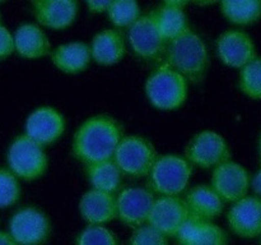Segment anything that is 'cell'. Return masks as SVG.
Returning <instances> with one entry per match:
<instances>
[{"label":"cell","instance_id":"cell-21","mask_svg":"<svg viewBox=\"0 0 261 245\" xmlns=\"http://www.w3.org/2000/svg\"><path fill=\"white\" fill-rule=\"evenodd\" d=\"M54 65L66 74H78L88 68L92 60L89 45L82 41L63 43L51 51Z\"/></svg>","mask_w":261,"mask_h":245},{"label":"cell","instance_id":"cell-28","mask_svg":"<svg viewBox=\"0 0 261 245\" xmlns=\"http://www.w3.org/2000/svg\"><path fill=\"white\" fill-rule=\"evenodd\" d=\"M20 185L9 168L0 167V209L12 207L19 201Z\"/></svg>","mask_w":261,"mask_h":245},{"label":"cell","instance_id":"cell-35","mask_svg":"<svg viewBox=\"0 0 261 245\" xmlns=\"http://www.w3.org/2000/svg\"><path fill=\"white\" fill-rule=\"evenodd\" d=\"M259 155H260V158H261V135H260V140H259Z\"/></svg>","mask_w":261,"mask_h":245},{"label":"cell","instance_id":"cell-19","mask_svg":"<svg viewBox=\"0 0 261 245\" xmlns=\"http://www.w3.org/2000/svg\"><path fill=\"white\" fill-rule=\"evenodd\" d=\"M14 48L22 58L38 59L51 53L47 35L35 23H24L15 30Z\"/></svg>","mask_w":261,"mask_h":245},{"label":"cell","instance_id":"cell-4","mask_svg":"<svg viewBox=\"0 0 261 245\" xmlns=\"http://www.w3.org/2000/svg\"><path fill=\"white\" fill-rule=\"evenodd\" d=\"M145 93L154 107L176 110L188 97V81L181 74L163 64L152 71L145 83Z\"/></svg>","mask_w":261,"mask_h":245},{"label":"cell","instance_id":"cell-10","mask_svg":"<svg viewBox=\"0 0 261 245\" xmlns=\"http://www.w3.org/2000/svg\"><path fill=\"white\" fill-rule=\"evenodd\" d=\"M153 203L154 194L149 189L139 186L124 189L116 197L117 218L133 229L143 226L148 222Z\"/></svg>","mask_w":261,"mask_h":245},{"label":"cell","instance_id":"cell-13","mask_svg":"<svg viewBox=\"0 0 261 245\" xmlns=\"http://www.w3.org/2000/svg\"><path fill=\"white\" fill-rule=\"evenodd\" d=\"M130 46L139 58L153 60L165 53L167 42L161 35L152 14L140 15L139 19L129 27Z\"/></svg>","mask_w":261,"mask_h":245},{"label":"cell","instance_id":"cell-16","mask_svg":"<svg viewBox=\"0 0 261 245\" xmlns=\"http://www.w3.org/2000/svg\"><path fill=\"white\" fill-rule=\"evenodd\" d=\"M79 4L73 0H37L32 3L35 18L51 30L70 27L78 15Z\"/></svg>","mask_w":261,"mask_h":245},{"label":"cell","instance_id":"cell-5","mask_svg":"<svg viewBox=\"0 0 261 245\" xmlns=\"http://www.w3.org/2000/svg\"><path fill=\"white\" fill-rule=\"evenodd\" d=\"M9 170L23 180H36L45 175L48 166L43 147L25 134L18 135L9 145L7 153Z\"/></svg>","mask_w":261,"mask_h":245},{"label":"cell","instance_id":"cell-31","mask_svg":"<svg viewBox=\"0 0 261 245\" xmlns=\"http://www.w3.org/2000/svg\"><path fill=\"white\" fill-rule=\"evenodd\" d=\"M15 51L14 38L7 27L0 24V61L9 58Z\"/></svg>","mask_w":261,"mask_h":245},{"label":"cell","instance_id":"cell-25","mask_svg":"<svg viewBox=\"0 0 261 245\" xmlns=\"http://www.w3.org/2000/svg\"><path fill=\"white\" fill-rule=\"evenodd\" d=\"M219 7L224 18L233 24L250 26L261 18V0H224Z\"/></svg>","mask_w":261,"mask_h":245},{"label":"cell","instance_id":"cell-24","mask_svg":"<svg viewBox=\"0 0 261 245\" xmlns=\"http://www.w3.org/2000/svg\"><path fill=\"white\" fill-rule=\"evenodd\" d=\"M86 173L89 183L96 190L115 194L121 185L122 174L114 160L87 165Z\"/></svg>","mask_w":261,"mask_h":245},{"label":"cell","instance_id":"cell-11","mask_svg":"<svg viewBox=\"0 0 261 245\" xmlns=\"http://www.w3.org/2000/svg\"><path fill=\"white\" fill-rule=\"evenodd\" d=\"M189 211L180 197H160L154 199L147 225L167 237H175L186 219Z\"/></svg>","mask_w":261,"mask_h":245},{"label":"cell","instance_id":"cell-20","mask_svg":"<svg viewBox=\"0 0 261 245\" xmlns=\"http://www.w3.org/2000/svg\"><path fill=\"white\" fill-rule=\"evenodd\" d=\"M185 5L186 2H166L150 13L166 42L178 37L189 28L188 18L184 12Z\"/></svg>","mask_w":261,"mask_h":245},{"label":"cell","instance_id":"cell-17","mask_svg":"<svg viewBox=\"0 0 261 245\" xmlns=\"http://www.w3.org/2000/svg\"><path fill=\"white\" fill-rule=\"evenodd\" d=\"M175 237L178 245H228V236L222 227L193 216H189Z\"/></svg>","mask_w":261,"mask_h":245},{"label":"cell","instance_id":"cell-29","mask_svg":"<svg viewBox=\"0 0 261 245\" xmlns=\"http://www.w3.org/2000/svg\"><path fill=\"white\" fill-rule=\"evenodd\" d=\"M75 245H120L117 236L105 226H87L76 236Z\"/></svg>","mask_w":261,"mask_h":245},{"label":"cell","instance_id":"cell-1","mask_svg":"<svg viewBox=\"0 0 261 245\" xmlns=\"http://www.w3.org/2000/svg\"><path fill=\"white\" fill-rule=\"evenodd\" d=\"M122 139V128L109 115H97L82 122L71 144L73 156L87 165L112 160Z\"/></svg>","mask_w":261,"mask_h":245},{"label":"cell","instance_id":"cell-32","mask_svg":"<svg viewBox=\"0 0 261 245\" xmlns=\"http://www.w3.org/2000/svg\"><path fill=\"white\" fill-rule=\"evenodd\" d=\"M111 2H102V0H91V2H87L86 5L92 13H103L107 12V9L110 8Z\"/></svg>","mask_w":261,"mask_h":245},{"label":"cell","instance_id":"cell-36","mask_svg":"<svg viewBox=\"0 0 261 245\" xmlns=\"http://www.w3.org/2000/svg\"><path fill=\"white\" fill-rule=\"evenodd\" d=\"M0 24H2V15H0Z\"/></svg>","mask_w":261,"mask_h":245},{"label":"cell","instance_id":"cell-12","mask_svg":"<svg viewBox=\"0 0 261 245\" xmlns=\"http://www.w3.org/2000/svg\"><path fill=\"white\" fill-rule=\"evenodd\" d=\"M24 129V134L28 138L41 147H46L55 143L63 135L65 119L63 114L54 107H38L27 117Z\"/></svg>","mask_w":261,"mask_h":245},{"label":"cell","instance_id":"cell-22","mask_svg":"<svg viewBox=\"0 0 261 245\" xmlns=\"http://www.w3.org/2000/svg\"><path fill=\"white\" fill-rule=\"evenodd\" d=\"M189 214L204 221H212L223 212V202L209 185H196L186 193Z\"/></svg>","mask_w":261,"mask_h":245},{"label":"cell","instance_id":"cell-30","mask_svg":"<svg viewBox=\"0 0 261 245\" xmlns=\"http://www.w3.org/2000/svg\"><path fill=\"white\" fill-rule=\"evenodd\" d=\"M129 245H168V239L167 236L145 224L134 229Z\"/></svg>","mask_w":261,"mask_h":245},{"label":"cell","instance_id":"cell-2","mask_svg":"<svg viewBox=\"0 0 261 245\" xmlns=\"http://www.w3.org/2000/svg\"><path fill=\"white\" fill-rule=\"evenodd\" d=\"M165 60L166 65L193 84H199L205 79L209 66L208 48L200 36L190 27L167 42Z\"/></svg>","mask_w":261,"mask_h":245},{"label":"cell","instance_id":"cell-7","mask_svg":"<svg viewBox=\"0 0 261 245\" xmlns=\"http://www.w3.org/2000/svg\"><path fill=\"white\" fill-rule=\"evenodd\" d=\"M50 234V219L37 207L18 209L9 221V235L17 245H43Z\"/></svg>","mask_w":261,"mask_h":245},{"label":"cell","instance_id":"cell-26","mask_svg":"<svg viewBox=\"0 0 261 245\" xmlns=\"http://www.w3.org/2000/svg\"><path fill=\"white\" fill-rule=\"evenodd\" d=\"M107 14L116 27H130L139 19L140 7L134 0H116L111 2Z\"/></svg>","mask_w":261,"mask_h":245},{"label":"cell","instance_id":"cell-8","mask_svg":"<svg viewBox=\"0 0 261 245\" xmlns=\"http://www.w3.org/2000/svg\"><path fill=\"white\" fill-rule=\"evenodd\" d=\"M185 160L201 168H216L231 160L226 139L213 130L196 133L185 148Z\"/></svg>","mask_w":261,"mask_h":245},{"label":"cell","instance_id":"cell-18","mask_svg":"<svg viewBox=\"0 0 261 245\" xmlns=\"http://www.w3.org/2000/svg\"><path fill=\"white\" fill-rule=\"evenodd\" d=\"M79 212L89 226H102L117 218L116 197L105 191H86L79 201Z\"/></svg>","mask_w":261,"mask_h":245},{"label":"cell","instance_id":"cell-3","mask_svg":"<svg viewBox=\"0 0 261 245\" xmlns=\"http://www.w3.org/2000/svg\"><path fill=\"white\" fill-rule=\"evenodd\" d=\"M193 167L185 158L177 155L157 157L148 174V186L152 193L161 197H178L190 181Z\"/></svg>","mask_w":261,"mask_h":245},{"label":"cell","instance_id":"cell-34","mask_svg":"<svg viewBox=\"0 0 261 245\" xmlns=\"http://www.w3.org/2000/svg\"><path fill=\"white\" fill-rule=\"evenodd\" d=\"M0 245H17V244H15L14 240L12 239L9 232L0 231Z\"/></svg>","mask_w":261,"mask_h":245},{"label":"cell","instance_id":"cell-6","mask_svg":"<svg viewBox=\"0 0 261 245\" xmlns=\"http://www.w3.org/2000/svg\"><path fill=\"white\" fill-rule=\"evenodd\" d=\"M112 160L122 175L144 178L157 160V152L148 139L139 135H129L120 140Z\"/></svg>","mask_w":261,"mask_h":245},{"label":"cell","instance_id":"cell-23","mask_svg":"<svg viewBox=\"0 0 261 245\" xmlns=\"http://www.w3.org/2000/svg\"><path fill=\"white\" fill-rule=\"evenodd\" d=\"M89 48L92 59L105 66L115 65L121 61L126 51L124 37L116 30H103L97 33Z\"/></svg>","mask_w":261,"mask_h":245},{"label":"cell","instance_id":"cell-27","mask_svg":"<svg viewBox=\"0 0 261 245\" xmlns=\"http://www.w3.org/2000/svg\"><path fill=\"white\" fill-rule=\"evenodd\" d=\"M239 84L241 91L250 99L261 100V58L256 56L241 68Z\"/></svg>","mask_w":261,"mask_h":245},{"label":"cell","instance_id":"cell-33","mask_svg":"<svg viewBox=\"0 0 261 245\" xmlns=\"http://www.w3.org/2000/svg\"><path fill=\"white\" fill-rule=\"evenodd\" d=\"M254 190V193L256 194V197L261 198V167L260 170L255 174L254 178L251 179V185H250Z\"/></svg>","mask_w":261,"mask_h":245},{"label":"cell","instance_id":"cell-9","mask_svg":"<svg viewBox=\"0 0 261 245\" xmlns=\"http://www.w3.org/2000/svg\"><path fill=\"white\" fill-rule=\"evenodd\" d=\"M251 185L249 171L234 161H227L217 166L212 174L211 188L226 203H236L247 195Z\"/></svg>","mask_w":261,"mask_h":245},{"label":"cell","instance_id":"cell-14","mask_svg":"<svg viewBox=\"0 0 261 245\" xmlns=\"http://www.w3.org/2000/svg\"><path fill=\"white\" fill-rule=\"evenodd\" d=\"M217 53L224 65L244 68L256 58V46L249 33L228 30L217 40Z\"/></svg>","mask_w":261,"mask_h":245},{"label":"cell","instance_id":"cell-15","mask_svg":"<svg viewBox=\"0 0 261 245\" xmlns=\"http://www.w3.org/2000/svg\"><path fill=\"white\" fill-rule=\"evenodd\" d=\"M229 229L237 236L254 239L261 236V198L246 195L232 204L227 213Z\"/></svg>","mask_w":261,"mask_h":245}]
</instances>
